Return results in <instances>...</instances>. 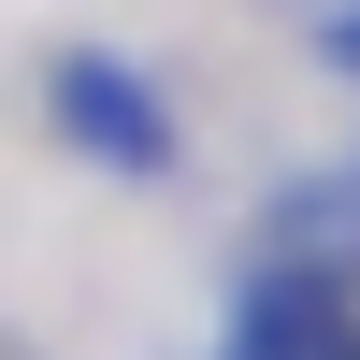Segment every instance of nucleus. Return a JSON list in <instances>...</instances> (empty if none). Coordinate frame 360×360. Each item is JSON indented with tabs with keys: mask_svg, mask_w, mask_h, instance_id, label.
Instances as JSON below:
<instances>
[{
	"mask_svg": "<svg viewBox=\"0 0 360 360\" xmlns=\"http://www.w3.org/2000/svg\"><path fill=\"white\" fill-rule=\"evenodd\" d=\"M346 332H332V288H274L259 303V360H332Z\"/></svg>",
	"mask_w": 360,
	"mask_h": 360,
	"instance_id": "1",
	"label": "nucleus"
}]
</instances>
